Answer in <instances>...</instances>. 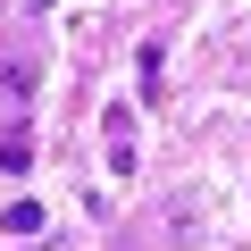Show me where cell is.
Listing matches in <instances>:
<instances>
[{
	"instance_id": "6da1fadb",
	"label": "cell",
	"mask_w": 251,
	"mask_h": 251,
	"mask_svg": "<svg viewBox=\"0 0 251 251\" xmlns=\"http://www.w3.org/2000/svg\"><path fill=\"white\" fill-rule=\"evenodd\" d=\"M100 134H109V176H134V109L117 100V109L100 117Z\"/></svg>"
},
{
	"instance_id": "7a4b0ae2",
	"label": "cell",
	"mask_w": 251,
	"mask_h": 251,
	"mask_svg": "<svg viewBox=\"0 0 251 251\" xmlns=\"http://www.w3.org/2000/svg\"><path fill=\"white\" fill-rule=\"evenodd\" d=\"M34 92H42V67L34 59H0V109H25Z\"/></svg>"
},
{
	"instance_id": "3957f363",
	"label": "cell",
	"mask_w": 251,
	"mask_h": 251,
	"mask_svg": "<svg viewBox=\"0 0 251 251\" xmlns=\"http://www.w3.org/2000/svg\"><path fill=\"white\" fill-rule=\"evenodd\" d=\"M34 168V134H25V117H9L0 126V176H25Z\"/></svg>"
},
{
	"instance_id": "277c9868",
	"label": "cell",
	"mask_w": 251,
	"mask_h": 251,
	"mask_svg": "<svg viewBox=\"0 0 251 251\" xmlns=\"http://www.w3.org/2000/svg\"><path fill=\"white\" fill-rule=\"evenodd\" d=\"M0 226H9V234H50V218H42V201H17V209L0 218Z\"/></svg>"
},
{
	"instance_id": "5b68a950",
	"label": "cell",
	"mask_w": 251,
	"mask_h": 251,
	"mask_svg": "<svg viewBox=\"0 0 251 251\" xmlns=\"http://www.w3.org/2000/svg\"><path fill=\"white\" fill-rule=\"evenodd\" d=\"M34 9H50V0H34Z\"/></svg>"
}]
</instances>
